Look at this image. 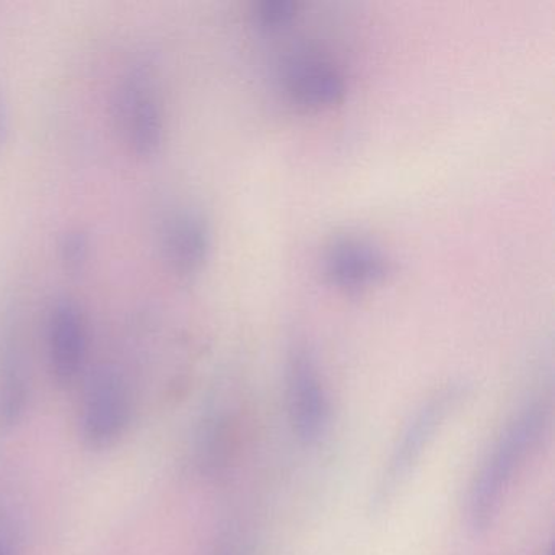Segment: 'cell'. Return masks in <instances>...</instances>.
<instances>
[{
  "mask_svg": "<svg viewBox=\"0 0 555 555\" xmlns=\"http://www.w3.org/2000/svg\"><path fill=\"white\" fill-rule=\"evenodd\" d=\"M544 425L541 405L521 409L503 428L477 470L467 496V525L476 534L487 531L500 512L506 492Z\"/></svg>",
  "mask_w": 555,
  "mask_h": 555,
  "instance_id": "1",
  "label": "cell"
},
{
  "mask_svg": "<svg viewBox=\"0 0 555 555\" xmlns=\"http://www.w3.org/2000/svg\"><path fill=\"white\" fill-rule=\"evenodd\" d=\"M464 396L466 392L463 386H448L430 396L424 404L418 405L417 411L405 424L398 443L392 448L388 466L385 467L376 483L375 495L372 499L375 512L385 509L398 495L399 490L405 486L444 422L460 408Z\"/></svg>",
  "mask_w": 555,
  "mask_h": 555,
  "instance_id": "2",
  "label": "cell"
},
{
  "mask_svg": "<svg viewBox=\"0 0 555 555\" xmlns=\"http://www.w3.org/2000/svg\"><path fill=\"white\" fill-rule=\"evenodd\" d=\"M131 392L125 378L112 369H102L90 378L80 404L79 430L90 450L115 447L131 422Z\"/></svg>",
  "mask_w": 555,
  "mask_h": 555,
  "instance_id": "3",
  "label": "cell"
},
{
  "mask_svg": "<svg viewBox=\"0 0 555 555\" xmlns=\"http://www.w3.org/2000/svg\"><path fill=\"white\" fill-rule=\"evenodd\" d=\"M287 399L292 427L301 443L313 447L330 430L331 404L313 353L295 344L287 359Z\"/></svg>",
  "mask_w": 555,
  "mask_h": 555,
  "instance_id": "4",
  "label": "cell"
},
{
  "mask_svg": "<svg viewBox=\"0 0 555 555\" xmlns=\"http://www.w3.org/2000/svg\"><path fill=\"white\" fill-rule=\"evenodd\" d=\"M116 118L126 144L139 157H151L164 142V109L151 79L132 74L119 87Z\"/></svg>",
  "mask_w": 555,
  "mask_h": 555,
  "instance_id": "5",
  "label": "cell"
},
{
  "mask_svg": "<svg viewBox=\"0 0 555 555\" xmlns=\"http://www.w3.org/2000/svg\"><path fill=\"white\" fill-rule=\"evenodd\" d=\"M47 349L50 372L57 385H73L86 365L89 336L86 317L70 298H57L48 311Z\"/></svg>",
  "mask_w": 555,
  "mask_h": 555,
  "instance_id": "6",
  "label": "cell"
},
{
  "mask_svg": "<svg viewBox=\"0 0 555 555\" xmlns=\"http://www.w3.org/2000/svg\"><path fill=\"white\" fill-rule=\"evenodd\" d=\"M389 262L382 249L365 240L343 238L334 242L324 255V272L337 287H369L386 278Z\"/></svg>",
  "mask_w": 555,
  "mask_h": 555,
  "instance_id": "7",
  "label": "cell"
},
{
  "mask_svg": "<svg viewBox=\"0 0 555 555\" xmlns=\"http://www.w3.org/2000/svg\"><path fill=\"white\" fill-rule=\"evenodd\" d=\"M212 236L209 223L199 214L184 210L165 220L162 230V249L175 271L193 274L209 258Z\"/></svg>",
  "mask_w": 555,
  "mask_h": 555,
  "instance_id": "8",
  "label": "cell"
},
{
  "mask_svg": "<svg viewBox=\"0 0 555 555\" xmlns=\"http://www.w3.org/2000/svg\"><path fill=\"white\" fill-rule=\"evenodd\" d=\"M292 102L305 108H330L343 102L346 80L339 70L320 61H304L288 70L285 79Z\"/></svg>",
  "mask_w": 555,
  "mask_h": 555,
  "instance_id": "9",
  "label": "cell"
},
{
  "mask_svg": "<svg viewBox=\"0 0 555 555\" xmlns=\"http://www.w3.org/2000/svg\"><path fill=\"white\" fill-rule=\"evenodd\" d=\"M28 405V382L17 349L0 350V428H12L22 421Z\"/></svg>",
  "mask_w": 555,
  "mask_h": 555,
  "instance_id": "10",
  "label": "cell"
},
{
  "mask_svg": "<svg viewBox=\"0 0 555 555\" xmlns=\"http://www.w3.org/2000/svg\"><path fill=\"white\" fill-rule=\"evenodd\" d=\"M295 12H297V5L291 0H264L256 5V18L259 25L269 30H278L291 24Z\"/></svg>",
  "mask_w": 555,
  "mask_h": 555,
  "instance_id": "11",
  "label": "cell"
},
{
  "mask_svg": "<svg viewBox=\"0 0 555 555\" xmlns=\"http://www.w3.org/2000/svg\"><path fill=\"white\" fill-rule=\"evenodd\" d=\"M61 261L69 269H79L86 264L90 255V240L80 230H67L60 243Z\"/></svg>",
  "mask_w": 555,
  "mask_h": 555,
  "instance_id": "12",
  "label": "cell"
},
{
  "mask_svg": "<svg viewBox=\"0 0 555 555\" xmlns=\"http://www.w3.org/2000/svg\"><path fill=\"white\" fill-rule=\"evenodd\" d=\"M9 129H11V106L8 96L0 92V152L8 142Z\"/></svg>",
  "mask_w": 555,
  "mask_h": 555,
  "instance_id": "13",
  "label": "cell"
},
{
  "mask_svg": "<svg viewBox=\"0 0 555 555\" xmlns=\"http://www.w3.org/2000/svg\"><path fill=\"white\" fill-rule=\"evenodd\" d=\"M0 555H21L14 534L4 525H0Z\"/></svg>",
  "mask_w": 555,
  "mask_h": 555,
  "instance_id": "14",
  "label": "cell"
},
{
  "mask_svg": "<svg viewBox=\"0 0 555 555\" xmlns=\"http://www.w3.org/2000/svg\"><path fill=\"white\" fill-rule=\"evenodd\" d=\"M547 555H554V554H552V552H548V554H547Z\"/></svg>",
  "mask_w": 555,
  "mask_h": 555,
  "instance_id": "15",
  "label": "cell"
}]
</instances>
